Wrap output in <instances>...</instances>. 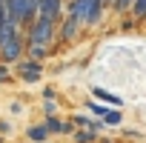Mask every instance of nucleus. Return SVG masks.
Wrapping results in <instances>:
<instances>
[{"label": "nucleus", "instance_id": "nucleus-1", "mask_svg": "<svg viewBox=\"0 0 146 143\" xmlns=\"http://www.w3.org/2000/svg\"><path fill=\"white\" fill-rule=\"evenodd\" d=\"M63 12H72L83 29H95L103 23V15H106V3L103 0H66Z\"/></svg>", "mask_w": 146, "mask_h": 143}, {"label": "nucleus", "instance_id": "nucleus-2", "mask_svg": "<svg viewBox=\"0 0 146 143\" xmlns=\"http://www.w3.org/2000/svg\"><path fill=\"white\" fill-rule=\"evenodd\" d=\"M26 52V37H23V29L15 26V23H6L3 32H0V60L3 63H15L20 60Z\"/></svg>", "mask_w": 146, "mask_h": 143}, {"label": "nucleus", "instance_id": "nucleus-3", "mask_svg": "<svg viewBox=\"0 0 146 143\" xmlns=\"http://www.w3.org/2000/svg\"><path fill=\"white\" fill-rule=\"evenodd\" d=\"M23 37H26V46H46L52 49V43L57 40V26L46 17H35L26 29H23Z\"/></svg>", "mask_w": 146, "mask_h": 143}, {"label": "nucleus", "instance_id": "nucleus-4", "mask_svg": "<svg viewBox=\"0 0 146 143\" xmlns=\"http://www.w3.org/2000/svg\"><path fill=\"white\" fill-rule=\"evenodd\" d=\"M15 75L23 83H37L43 77V63L32 60V57H20V60H15Z\"/></svg>", "mask_w": 146, "mask_h": 143}, {"label": "nucleus", "instance_id": "nucleus-5", "mask_svg": "<svg viewBox=\"0 0 146 143\" xmlns=\"http://www.w3.org/2000/svg\"><path fill=\"white\" fill-rule=\"evenodd\" d=\"M80 32H83L80 20L72 15V12H63V17H60V23H57V40H60V43H72V40H78Z\"/></svg>", "mask_w": 146, "mask_h": 143}, {"label": "nucleus", "instance_id": "nucleus-6", "mask_svg": "<svg viewBox=\"0 0 146 143\" xmlns=\"http://www.w3.org/2000/svg\"><path fill=\"white\" fill-rule=\"evenodd\" d=\"M43 126L49 129V134H72V132H75V123H72V120H60L57 115H46Z\"/></svg>", "mask_w": 146, "mask_h": 143}, {"label": "nucleus", "instance_id": "nucleus-7", "mask_svg": "<svg viewBox=\"0 0 146 143\" xmlns=\"http://www.w3.org/2000/svg\"><path fill=\"white\" fill-rule=\"evenodd\" d=\"M72 123L75 129H92V132H103V120L100 117H92V115H72Z\"/></svg>", "mask_w": 146, "mask_h": 143}, {"label": "nucleus", "instance_id": "nucleus-8", "mask_svg": "<svg viewBox=\"0 0 146 143\" xmlns=\"http://www.w3.org/2000/svg\"><path fill=\"white\" fill-rule=\"evenodd\" d=\"M92 97H95V100H100V103H106V106H115V109H120V106H123V100H120L117 95H112V92H106V89H100V86H95V89H92Z\"/></svg>", "mask_w": 146, "mask_h": 143}, {"label": "nucleus", "instance_id": "nucleus-9", "mask_svg": "<svg viewBox=\"0 0 146 143\" xmlns=\"http://www.w3.org/2000/svg\"><path fill=\"white\" fill-rule=\"evenodd\" d=\"M26 137H29V143H46L49 140V129L43 123H32L26 129Z\"/></svg>", "mask_w": 146, "mask_h": 143}, {"label": "nucleus", "instance_id": "nucleus-10", "mask_svg": "<svg viewBox=\"0 0 146 143\" xmlns=\"http://www.w3.org/2000/svg\"><path fill=\"white\" fill-rule=\"evenodd\" d=\"M100 120H103V126H120L123 123V112L115 109V106H106L103 115H100Z\"/></svg>", "mask_w": 146, "mask_h": 143}, {"label": "nucleus", "instance_id": "nucleus-11", "mask_svg": "<svg viewBox=\"0 0 146 143\" xmlns=\"http://www.w3.org/2000/svg\"><path fill=\"white\" fill-rule=\"evenodd\" d=\"M135 23H146V0H132V6L126 12Z\"/></svg>", "mask_w": 146, "mask_h": 143}, {"label": "nucleus", "instance_id": "nucleus-12", "mask_svg": "<svg viewBox=\"0 0 146 143\" xmlns=\"http://www.w3.org/2000/svg\"><path fill=\"white\" fill-rule=\"evenodd\" d=\"M72 137H75V143H98L100 132H92V129H75V132H72Z\"/></svg>", "mask_w": 146, "mask_h": 143}, {"label": "nucleus", "instance_id": "nucleus-13", "mask_svg": "<svg viewBox=\"0 0 146 143\" xmlns=\"http://www.w3.org/2000/svg\"><path fill=\"white\" fill-rule=\"evenodd\" d=\"M49 52H52V49H46V46H26V57H32V60H40V63L49 57Z\"/></svg>", "mask_w": 146, "mask_h": 143}, {"label": "nucleus", "instance_id": "nucleus-14", "mask_svg": "<svg viewBox=\"0 0 146 143\" xmlns=\"http://www.w3.org/2000/svg\"><path fill=\"white\" fill-rule=\"evenodd\" d=\"M109 6H112V12H115V15H126V12H129V6H132V0H109Z\"/></svg>", "mask_w": 146, "mask_h": 143}, {"label": "nucleus", "instance_id": "nucleus-15", "mask_svg": "<svg viewBox=\"0 0 146 143\" xmlns=\"http://www.w3.org/2000/svg\"><path fill=\"white\" fill-rule=\"evenodd\" d=\"M12 80V66L0 60V83H9Z\"/></svg>", "mask_w": 146, "mask_h": 143}, {"label": "nucleus", "instance_id": "nucleus-16", "mask_svg": "<svg viewBox=\"0 0 146 143\" xmlns=\"http://www.w3.org/2000/svg\"><path fill=\"white\" fill-rule=\"evenodd\" d=\"M120 17H123V23H120V29H123V32H132V29L137 26V23H135V20L129 17V15H120Z\"/></svg>", "mask_w": 146, "mask_h": 143}, {"label": "nucleus", "instance_id": "nucleus-17", "mask_svg": "<svg viewBox=\"0 0 146 143\" xmlns=\"http://www.w3.org/2000/svg\"><path fill=\"white\" fill-rule=\"evenodd\" d=\"M43 112L46 115H57V100H43Z\"/></svg>", "mask_w": 146, "mask_h": 143}, {"label": "nucleus", "instance_id": "nucleus-18", "mask_svg": "<svg viewBox=\"0 0 146 143\" xmlns=\"http://www.w3.org/2000/svg\"><path fill=\"white\" fill-rule=\"evenodd\" d=\"M43 100H57V92H54V86H46V89H43Z\"/></svg>", "mask_w": 146, "mask_h": 143}, {"label": "nucleus", "instance_id": "nucleus-19", "mask_svg": "<svg viewBox=\"0 0 146 143\" xmlns=\"http://www.w3.org/2000/svg\"><path fill=\"white\" fill-rule=\"evenodd\" d=\"M9 132H12V123H9V120H0V134H3V137H6Z\"/></svg>", "mask_w": 146, "mask_h": 143}, {"label": "nucleus", "instance_id": "nucleus-20", "mask_svg": "<svg viewBox=\"0 0 146 143\" xmlns=\"http://www.w3.org/2000/svg\"><path fill=\"white\" fill-rule=\"evenodd\" d=\"M12 115H23V103H12Z\"/></svg>", "mask_w": 146, "mask_h": 143}, {"label": "nucleus", "instance_id": "nucleus-21", "mask_svg": "<svg viewBox=\"0 0 146 143\" xmlns=\"http://www.w3.org/2000/svg\"><path fill=\"white\" fill-rule=\"evenodd\" d=\"M0 143H6V137H3V134H0Z\"/></svg>", "mask_w": 146, "mask_h": 143}, {"label": "nucleus", "instance_id": "nucleus-22", "mask_svg": "<svg viewBox=\"0 0 146 143\" xmlns=\"http://www.w3.org/2000/svg\"><path fill=\"white\" fill-rule=\"evenodd\" d=\"M103 3H106V6H109V0H103Z\"/></svg>", "mask_w": 146, "mask_h": 143}]
</instances>
